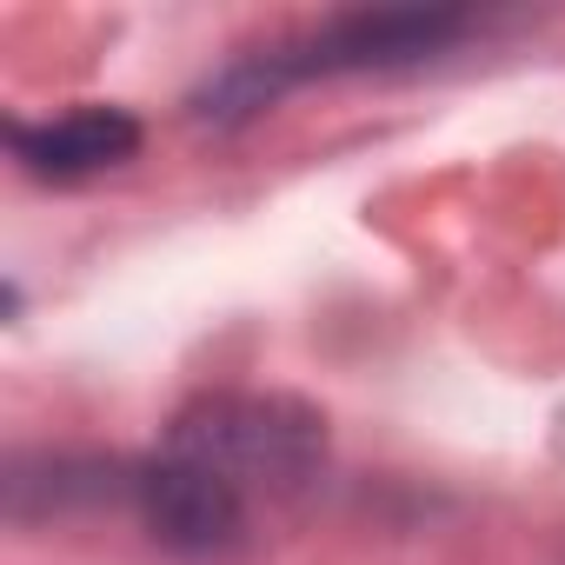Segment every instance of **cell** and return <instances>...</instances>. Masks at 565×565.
<instances>
[{
    "label": "cell",
    "mask_w": 565,
    "mask_h": 565,
    "mask_svg": "<svg viewBox=\"0 0 565 565\" xmlns=\"http://www.w3.org/2000/svg\"><path fill=\"white\" fill-rule=\"evenodd\" d=\"M167 446L220 472L253 512L259 499L307 492L327 466V426L307 406L273 399V393H213L173 419Z\"/></svg>",
    "instance_id": "2"
},
{
    "label": "cell",
    "mask_w": 565,
    "mask_h": 565,
    "mask_svg": "<svg viewBox=\"0 0 565 565\" xmlns=\"http://www.w3.org/2000/svg\"><path fill=\"white\" fill-rule=\"evenodd\" d=\"M472 21L466 14H446V8H386V14H340L300 41H279L239 67H226L200 107L213 120H239V114H259L279 87L294 81H313V74H373V67H413V61H433L446 54Z\"/></svg>",
    "instance_id": "1"
},
{
    "label": "cell",
    "mask_w": 565,
    "mask_h": 565,
    "mask_svg": "<svg viewBox=\"0 0 565 565\" xmlns=\"http://www.w3.org/2000/svg\"><path fill=\"white\" fill-rule=\"evenodd\" d=\"M140 147V120L120 114V107H74L61 120H41V127H14V153L34 180H87V173H107L120 160H134Z\"/></svg>",
    "instance_id": "4"
},
{
    "label": "cell",
    "mask_w": 565,
    "mask_h": 565,
    "mask_svg": "<svg viewBox=\"0 0 565 565\" xmlns=\"http://www.w3.org/2000/svg\"><path fill=\"white\" fill-rule=\"evenodd\" d=\"M127 499H134L140 525L180 558H226L253 539V505L220 472H206L200 459H186L173 446H160L147 466H134Z\"/></svg>",
    "instance_id": "3"
}]
</instances>
